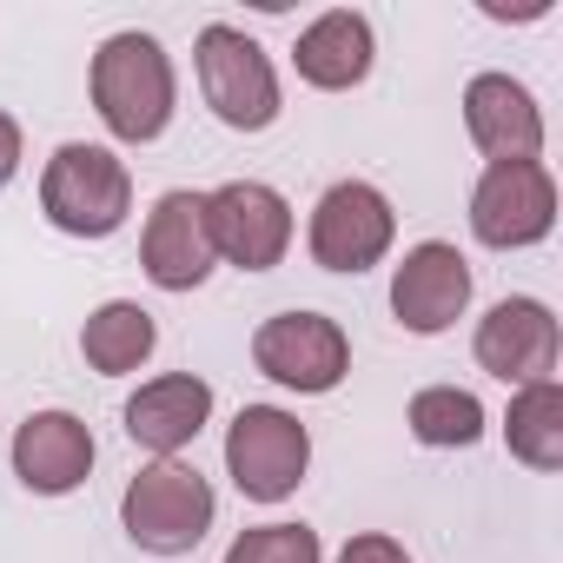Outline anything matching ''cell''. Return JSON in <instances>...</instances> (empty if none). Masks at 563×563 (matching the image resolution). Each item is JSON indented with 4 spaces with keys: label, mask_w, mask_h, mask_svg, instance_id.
Returning <instances> with one entry per match:
<instances>
[{
    "label": "cell",
    "mask_w": 563,
    "mask_h": 563,
    "mask_svg": "<svg viewBox=\"0 0 563 563\" xmlns=\"http://www.w3.org/2000/svg\"><path fill=\"white\" fill-rule=\"evenodd\" d=\"M93 107L113 140H159L173 120V60L153 34H113L93 54Z\"/></svg>",
    "instance_id": "cell-1"
},
{
    "label": "cell",
    "mask_w": 563,
    "mask_h": 563,
    "mask_svg": "<svg viewBox=\"0 0 563 563\" xmlns=\"http://www.w3.org/2000/svg\"><path fill=\"white\" fill-rule=\"evenodd\" d=\"M41 206H47V219L60 225V232H74V239H107V232H120L126 225V212H133V173H126V159H113L107 146H60L54 159H47V173H41Z\"/></svg>",
    "instance_id": "cell-2"
},
{
    "label": "cell",
    "mask_w": 563,
    "mask_h": 563,
    "mask_svg": "<svg viewBox=\"0 0 563 563\" xmlns=\"http://www.w3.org/2000/svg\"><path fill=\"white\" fill-rule=\"evenodd\" d=\"M212 484L192 471V464H146L133 484H126V497H120V523H126V537L140 543V550H153V556H186V550H199V537L212 530Z\"/></svg>",
    "instance_id": "cell-3"
},
{
    "label": "cell",
    "mask_w": 563,
    "mask_h": 563,
    "mask_svg": "<svg viewBox=\"0 0 563 563\" xmlns=\"http://www.w3.org/2000/svg\"><path fill=\"white\" fill-rule=\"evenodd\" d=\"M306 464H312V438L292 411L278 405H245L225 431V471L232 484L252 497V504H278L306 484Z\"/></svg>",
    "instance_id": "cell-4"
},
{
    "label": "cell",
    "mask_w": 563,
    "mask_h": 563,
    "mask_svg": "<svg viewBox=\"0 0 563 563\" xmlns=\"http://www.w3.org/2000/svg\"><path fill=\"white\" fill-rule=\"evenodd\" d=\"M199 87L206 107L232 126V133H265L278 120V80L258 41H245L239 27H206L199 34Z\"/></svg>",
    "instance_id": "cell-5"
},
{
    "label": "cell",
    "mask_w": 563,
    "mask_h": 563,
    "mask_svg": "<svg viewBox=\"0 0 563 563\" xmlns=\"http://www.w3.org/2000/svg\"><path fill=\"white\" fill-rule=\"evenodd\" d=\"M252 365L272 378V385H286V391H339L345 372H352V345L345 332L325 319V312H278L258 325L252 339Z\"/></svg>",
    "instance_id": "cell-6"
},
{
    "label": "cell",
    "mask_w": 563,
    "mask_h": 563,
    "mask_svg": "<svg viewBox=\"0 0 563 563\" xmlns=\"http://www.w3.org/2000/svg\"><path fill=\"white\" fill-rule=\"evenodd\" d=\"M556 225V186L537 159H497L484 166L477 192H471V232L497 252L510 245H537Z\"/></svg>",
    "instance_id": "cell-7"
},
{
    "label": "cell",
    "mask_w": 563,
    "mask_h": 563,
    "mask_svg": "<svg viewBox=\"0 0 563 563\" xmlns=\"http://www.w3.org/2000/svg\"><path fill=\"white\" fill-rule=\"evenodd\" d=\"M206 232H212L219 258H232L245 272H272L292 245V206L258 179H232V186L206 192Z\"/></svg>",
    "instance_id": "cell-8"
},
{
    "label": "cell",
    "mask_w": 563,
    "mask_h": 563,
    "mask_svg": "<svg viewBox=\"0 0 563 563\" xmlns=\"http://www.w3.org/2000/svg\"><path fill=\"white\" fill-rule=\"evenodd\" d=\"M391 232H398V219H391L385 192L365 186V179H339L312 206V258L325 272H365V265H378L391 252Z\"/></svg>",
    "instance_id": "cell-9"
},
{
    "label": "cell",
    "mask_w": 563,
    "mask_h": 563,
    "mask_svg": "<svg viewBox=\"0 0 563 563\" xmlns=\"http://www.w3.org/2000/svg\"><path fill=\"white\" fill-rule=\"evenodd\" d=\"M464 306H471V265H464V252L444 245V239L411 245L405 265L391 272V312H398V325L418 332V339H431V332L457 325Z\"/></svg>",
    "instance_id": "cell-10"
},
{
    "label": "cell",
    "mask_w": 563,
    "mask_h": 563,
    "mask_svg": "<svg viewBox=\"0 0 563 563\" xmlns=\"http://www.w3.org/2000/svg\"><path fill=\"white\" fill-rule=\"evenodd\" d=\"M146 278L159 292H192L199 278L212 272V232H206V192H159L146 239H140Z\"/></svg>",
    "instance_id": "cell-11"
},
{
    "label": "cell",
    "mask_w": 563,
    "mask_h": 563,
    "mask_svg": "<svg viewBox=\"0 0 563 563\" xmlns=\"http://www.w3.org/2000/svg\"><path fill=\"white\" fill-rule=\"evenodd\" d=\"M477 365L504 385H537L556 372V319L537 299H504L477 325Z\"/></svg>",
    "instance_id": "cell-12"
},
{
    "label": "cell",
    "mask_w": 563,
    "mask_h": 563,
    "mask_svg": "<svg viewBox=\"0 0 563 563\" xmlns=\"http://www.w3.org/2000/svg\"><path fill=\"white\" fill-rule=\"evenodd\" d=\"M93 471V431L74 411H34L14 431V477L41 497H67Z\"/></svg>",
    "instance_id": "cell-13"
},
{
    "label": "cell",
    "mask_w": 563,
    "mask_h": 563,
    "mask_svg": "<svg viewBox=\"0 0 563 563\" xmlns=\"http://www.w3.org/2000/svg\"><path fill=\"white\" fill-rule=\"evenodd\" d=\"M464 126L471 140L497 159H537L543 153V113L530 100V87H517L510 74H477L464 87Z\"/></svg>",
    "instance_id": "cell-14"
},
{
    "label": "cell",
    "mask_w": 563,
    "mask_h": 563,
    "mask_svg": "<svg viewBox=\"0 0 563 563\" xmlns=\"http://www.w3.org/2000/svg\"><path fill=\"white\" fill-rule=\"evenodd\" d=\"M212 418V385L192 378V372H173V378H153L126 398V438L140 451H159L173 457L179 444H192Z\"/></svg>",
    "instance_id": "cell-15"
},
{
    "label": "cell",
    "mask_w": 563,
    "mask_h": 563,
    "mask_svg": "<svg viewBox=\"0 0 563 563\" xmlns=\"http://www.w3.org/2000/svg\"><path fill=\"white\" fill-rule=\"evenodd\" d=\"M299 80L306 87H325V93H345L372 74V21L352 14V8H332L319 14L306 34H299Z\"/></svg>",
    "instance_id": "cell-16"
},
{
    "label": "cell",
    "mask_w": 563,
    "mask_h": 563,
    "mask_svg": "<svg viewBox=\"0 0 563 563\" xmlns=\"http://www.w3.org/2000/svg\"><path fill=\"white\" fill-rule=\"evenodd\" d=\"M153 345H159V332H153V312H146V306H133V299H113V306H100V312L87 319V332H80V352H87V365H93L100 378L140 372V365L153 358Z\"/></svg>",
    "instance_id": "cell-17"
},
{
    "label": "cell",
    "mask_w": 563,
    "mask_h": 563,
    "mask_svg": "<svg viewBox=\"0 0 563 563\" xmlns=\"http://www.w3.org/2000/svg\"><path fill=\"white\" fill-rule=\"evenodd\" d=\"M504 444L510 457H523L530 471H556L563 464V385L556 378H537L510 398V418H504Z\"/></svg>",
    "instance_id": "cell-18"
},
{
    "label": "cell",
    "mask_w": 563,
    "mask_h": 563,
    "mask_svg": "<svg viewBox=\"0 0 563 563\" xmlns=\"http://www.w3.org/2000/svg\"><path fill=\"white\" fill-rule=\"evenodd\" d=\"M405 424H411V438L431 444V451H464V444L484 438V405H477L471 391H457V385H431V391L411 398Z\"/></svg>",
    "instance_id": "cell-19"
},
{
    "label": "cell",
    "mask_w": 563,
    "mask_h": 563,
    "mask_svg": "<svg viewBox=\"0 0 563 563\" xmlns=\"http://www.w3.org/2000/svg\"><path fill=\"white\" fill-rule=\"evenodd\" d=\"M225 563H325V550H319V530L306 523H258L225 550Z\"/></svg>",
    "instance_id": "cell-20"
},
{
    "label": "cell",
    "mask_w": 563,
    "mask_h": 563,
    "mask_svg": "<svg viewBox=\"0 0 563 563\" xmlns=\"http://www.w3.org/2000/svg\"><path fill=\"white\" fill-rule=\"evenodd\" d=\"M339 563H411V556H405V543H391V537L365 530V537H352V543L339 550Z\"/></svg>",
    "instance_id": "cell-21"
},
{
    "label": "cell",
    "mask_w": 563,
    "mask_h": 563,
    "mask_svg": "<svg viewBox=\"0 0 563 563\" xmlns=\"http://www.w3.org/2000/svg\"><path fill=\"white\" fill-rule=\"evenodd\" d=\"M14 173H21V126L0 113V186H8Z\"/></svg>",
    "instance_id": "cell-22"
}]
</instances>
